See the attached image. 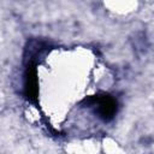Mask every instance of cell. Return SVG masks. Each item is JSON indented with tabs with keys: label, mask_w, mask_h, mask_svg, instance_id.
Masks as SVG:
<instances>
[{
	"label": "cell",
	"mask_w": 154,
	"mask_h": 154,
	"mask_svg": "<svg viewBox=\"0 0 154 154\" xmlns=\"http://www.w3.org/2000/svg\"><path fill=\"white\" fill-rule=\"evenodd\" d=\"M25 95L29 100L35 101L37 96V78H36V69L32 64H30L25 72V83H24Z\"/></svg>",
	"instance_id": "obj_2"
},
{
	"label": "cell",
	"mask_w": 154,
	"mask_h": 154,
	"mask_svg": "<svg viewBox=\"0 0 154 154\" xmlns=\"http://www.w3.org/2000/svg\"><path fill=\"white\" fill-rule=\"evenodd\" d=\"M84 102L89 106H95L99 117L105 122L113 119V117L117 113V108H118L117 100L109 95L103 94V95L91 96L84 100Z\"/></svg>",
	"instance_id": "obj_1"
}]
</instances>
